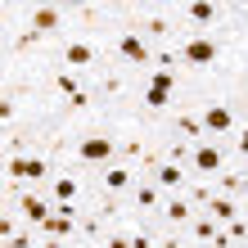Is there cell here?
Returning <instances> with one entry per match:
<instances>
[{"label": "cell", "instance_id": "1", "mask_svg": "<svg viewBox=\"0 0 248 248\" xmlns=\"http://www.w3.org/2000/svg\"><path fill=\"white\" fill-rule=\"evenodd\" d=\"M99 41H104V54H108L113 68H126V72H136V77L154 68V46L136 27V18L126 14V5H118V14H113V23L104 27Z\"/></svg>", "mask_w": 248, "mask_h": 248}, {"label": "cell", "instance_id": "2", "mask_svg": "<svg viewBox=\"0 0 248 248\" xmlns=\"http://www.w3.org/2000/svg\"><path fill=\"white\" fill-rule=\"evenodd\" d=\"M199 104V118H203V131H208V140H230L244 122V104H239V86L235 81H221V86H203L194 95Z\"/></svg>", "mask_w": 248, "mask_h": 248}, {"label": "cell", "instance_id": "3", "mask_svg": "<svg viewBox=\"0 0 248 248\" xmlns=\"http://www.w3.org/2000/svg\"><path fill=\"white\" fill-rule=\"evenodd\" d=\"M50 63H54V68H68V72H81V77L95 81L99 72L108 68V54H104V41H99V36L72 32V36H63V41H54Z\"/></svg>", "mask_w": 248, "mask_h": 248}, {"label": "cell", "instance_id": "4", "mask_svg": "<svg viewBox=\"0 0 248 248\" xmlns=\"http://www.w3.org/2000/svg\"><path fill=\"white\" fill-rule=\"evenodd\" d=\"M230 167V149L221 140H199L189 149V181H217Z\"/></svg>", "mask_w": 248, "mask_h": 248}, {"label": "cell", "instance_id": "5", "mask_svg": "<svg viewBox=\"0 0 248 248\" xmlns=\"http://www.w3.org/2000/svg\"><path fill=\"white\" fill-rule=\"evenodd\" d=\"M46 194L54 199V208H86L91 203V176L86 171H77V167H63L59 176H54L50 185H46Z\"/></svg>", "mask_w": 248, "mask_h": 248}, {"label": "cell", "instance_id": "6", "mask_svg": "<svg viewBox=\"0 0 248 248\" xmlns=\"http://www.w3.org/2000/svg\"><path fill=\"white\" fill-rule=\"evenodd\" d=\"M140 176H144L140 167H131V163H122V158H118V163H108L104 171H95V176H91V194L126 199L131 189H136V181H140Z\"/></svg>", "mask_w": 248, "mask_h": 248}, {"label": "cell", "instance_id": "7", "mask_svg": "<svg viewBox=\"0 0 248 248\" xmlns=\"http://www.w3.org/2000/svg\"><path fill=\"white\" fill-rule=\"evenodd\" d=\"M18 14L36 27L41 36L50 41H63L72 36V18H68V5H18Z\"/></svg>", "mask_w": 248, "mask_h": 248}, {"label": "cell", "instance_id": "8", "mask_svg": "<svg viewBox=\"0 0 248 248\" xmlns=\"http://www.w3.org/2000/svg\"><path fill=\"white\" fill-rule=\"evenodd\" d=\"M163 189H158L149 176H140L136 189L126 194V226H136V221H158V212H163Z\"/></svg>", "mask_w": 248, "mask_h": 248}, {"label": "cell", "instance_id": "9", "mask_svg": "<svg viewBox=\"0 0 248 248\" xmlns=\"http://www.w3.org/2000/svg\"><path fill=\"white\" fill-rule=\"evenodd\" d=\"M9 208L23 217V226H27V230H41V226L54 217V199L46 194V189H23L18 199H9Z\"/></svg>", "mask_w": 248, "mask_h": 248}, {"label": "cell", "instance_id": "10", "mask_svg": "<svg viewBox=\"0 0 248 248\" xmlns=\"http://www.w3.org/2000/svg\"><path fill=\"white\" fill-rule=\"evenodd\" d=\"M199 212H203V208H199L189 194H167V199H163V212H158V226L171 230V235H185L189 221H194Z\"/></svg>", "mask_w": 248, "mask_h": 248}, {"label": "cell", "instance_id": "11", "mask_svg": "<svg viewBox=\"0 0 248 248\" xmlns=\"http://www.w3.org/2000/svg\"><path fill=\"white\" fill-rule=\"evenodd\" d=\"M163 131L167 136H181V140H189V144H199V140H208V131H203V118H199V104L194 99H185V104L171 113V118L163 122Z\"/></svg>", "mask_w": 248, "mask_h": 248}, {"label": "cell", "instance_id": "12", "mask_svg": "<svg viewBox=\"0 0 248 248\" xmlns=\"http://www.w3.org/2000/svg\"><path fill=\"white\" fill-rule=\"evenodd\" d=\"M149 181L163 189V194H185V189H189V167L185 163H167V158H163V163L149 171Z\"/></svg>", "mask_w": 248, "mask_h": 248}, {"label": "cell", "instance_id": "13", "mask_svg": "<svg viewBox=\"0 0 248 248\" xmlns=\"http://www.w3.org/2000/svg\"><path fill=\"white\" fill-rule=\"evenodd\" d=\"M203 212H208V217H212L217 226H230V221H239V217H244V203H239V199H230V194H221V189H217V194L208 199V208H203Z\"/></svg>", "mask_w": 248, "mask_h": 248}, {"label": "cell", "instance_id": "14", "mask_svg": "<svg viewBox=\"0 0 248 248\" xmlns=\"http://www.w3.org/2000/svg\"><path fill=\"white\" fill-rule=\"evenodd\" d=\"M217 235H221V226H217L208 212H199L194 221H189V230H185V239L194 244V248H212V239H217Z\"/></svg>", "mask_w": 248, "mask_h": 248}, {"label": "cell", "instance_id": "15", "mask_svg": "<svg viewBox=\"0 0 248 248\" xmlns=\"http://www.w3.org/2000/svg\"><path fill=\"white\" fill-rule=\"evenodd\" d=\"M189 149H194L189 140L167 136V131H163V158H167V163H185V167H189Z\"/></svg>", "mask_w": 248, "mask_h": 248}, {"label": "cell", "instance_id": "16", "mask_svg": "<svg viewBox=\"0 0 248 248\" xmlns=\"http://www.w3.org/2000/svg\"><path fill=\"white\" fill-rule=\"evenodd\" d=\"M226 149H230V163H239V167H248V118L239 122V131L226 140Z\"/></svg>", "mask_w": 248, "mask_h": 248}, {"label": "cell", "instance_id": "17", "mask_svg": "<svg viewBox=\"0 0 248 248\" xmlns=\"http://www.w3.org/2000/svg\"><path fill=\"white\" fill-rule=\"evenodd\" d=\"M104 248H131V226H113L104 235Z\"/></svg>", "mask_w": 248, "mask_h": 248}, {"label": "cell", "instance_id": "18", "mask_svg": "<svg viewBox=\"0 0 248 248\" xmlns=\"http://www.w3.org/2000/svg\"><path fill=\"white\" fill-rule=\"evenodd\" d=\"M226 235L235 239V248H239V244H248V217H239V221H230V226H226Z\"/></svg>", "mask_w": 248, "mask_h": 248}, {"label": "cell", "instance_id": "19", "mask_svg": "<svg viewBox=\"0 0 248 248\" xmlns=\"http://www.w3.org/2000/svg\"><path fill=\"white\" fill-rule=\"evenodd\" d=\"M158 248H194V244H189L185 235H171V230H163V244H158Z\"/></svg>", "mask_w": 248, "mask_h": 248}, {"label": "cell", "instance_id": "20", "mask_svg": "<svg viewBox=\"0 0 248 248\" xmlns=\"http://www.w3.org/2000/svg\"><path fill=\"white\" fill-rule=\"evenodd\" d=\"M239 104H244V118H248V86H239Z\"/></svg>", "mask_w": 248, "mask_h": 248}]
</instances>
